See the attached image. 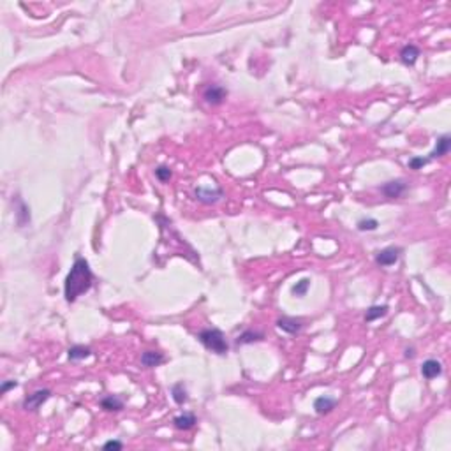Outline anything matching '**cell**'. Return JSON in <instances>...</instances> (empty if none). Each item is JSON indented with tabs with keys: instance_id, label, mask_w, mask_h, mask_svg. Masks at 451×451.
<instances>
[{
	"instance_id": "cell-23",
	"label": "cell",
	"mask_w": 451,
	"mask_h": 451,
	"mask_svg": "<svg viewBox=\"0 0 451 451\" xmlns=\"http://www.w3.org/2000/svg\"><path fill=\"white\" fill-rule=\"evenodd\" d=\"M155 177H157V180L160 182H167L173 177V173H171V170L167 166H159L157 170H155Z\"/></svg>"
},
{
	"instance_id": "cell-9",
	"label": "cell",
	"mask_w": 451,
	"mask_h": 451,
	"mask_svg": "<svg viewBox=\"0 0 451 451\" xmlns=\"http://www.w3.org/2000/svg\"><path fill=\"white\" fill-rule=\"evenodd\" d=\"M421 374L425 379H435V377H439L442 374V365L441 361L434 360V358H430V360L423 361L421 365Z\"/></svg>"
},
{
	"instance_id": "cell-15",
	"label": "cell",
	"mask_w": 451,
	"mask_h": 451,
	"mask_svg": "<svg viewBox=\"0 0 451 451\" xmlns=\"http://www.w3.org/2000/svg\"><path fill=\"white\" fill-rule=\"evenodd\" d=\"M92 354V349L87 346H81V344H78V346H72L69 347L67 351V358L71 361H79V360H85V358H89Z\"/></svg>"
},
{
	"instance_id": "cell-1",
	"label": "cell",
	"mask_w": 451,
	"mask_h": 451,
	"mask_svg": "<svg viewBox=\"0 0 451 451\" xmlns=\"http://www.w3.org/2000/svg\"><path fill=\"white\" fill-rule=\"evenodd\" d=\"M94 282V273L90 270V265L85 258H76L72 268L69 270L66 277V284H64V294H66V301L72 303L78 300L81 294H85L92 288Z\"/></svg>"
},
{
	"instance_id": "cell-24",
	"label": "cell",
	"mask_w": 451,
	"mask_h": 451,
	"mask_svg": "<svg viewBox=\"0 0 451 451\" xmlns=\"http://www.w3.org/2000/svg\"><path fill=\"white\" fill-rule=\"evenodd\" d=\"M429 162H430L429 157H412L409 160V167H411V170H421V167L427 166Z\"/></svg>"
},
{
	"instance_id": "cell-16",
	"label": "cell",
	"mask_w": 451,
	"mask_h": 451,
	"mask_svg": "<svg viewBox=\"0 0 451 451\" xmlns=\"http://www.w3.org/2000/svg\"><path fill=\"white\" fill-rule=\"evenodd\" d=\"M265 339V335H263V331H254V330H245L242 335H240L238 339H236V344L238 346H245V344H254V342H259V340Z\"/></svg>"
},
{
	"instance_id": "cell-5",
	"label": "cell",
	"mask_w": 451,
	"mask_h": 451,
	"mask_svg": "<svg viewBox=\"0 0 451 451\" xmlns=\"http://www.w3.org/2000/svg\"><path fill=\"white\" fill-rule=\"evenodd\" d=\"M407 182L402 180V178H397V180H389L386 182L384 185H381V192L384 194L389 200H395V198H400L402 194H406L407 190Z\"/></svg>"
},
{
	"instance_id": "cell-2",
	"label": "cell",
	"mask_w": 451,
	"mask_h": 451,
	"mask_svg": "<svg viewBox=\"0 0 451 451\" xmlns=\"http://www.w3.org/2000/svg\"><path fill=\"white\" fill-rule=\"evenodd\" d=\"M198 340L203 344L206 349L219 354V356H224L229 351V344L226 340V335L219 328H205V330H201L198 333Z\"/></svg>"
},
{
	"instance_id": "cell-4",
	"label": "cell",
	"mask_w": 451,
	"mask_h": 451,
	"mask_svg": "<svg viewBox=\"0 0 451 451\" xmlns=\"http://www.w3.org/2000/svg\"><path fill=\"white\" fill-rule=\"evenodd\" d=\"M194 196H196V200L201 201V203L213 205L219 200H222L224 190L219 189V187H217V189H212V187H198V189L194 190Z\"/></svg>"
},
{
	"instance_id": "cell-18",
	"label": "cell",
	"mask_w": 451,
	"mask_h": 451,
	"mask_svg": "<svg viewBox=\"0 0 451 451\" xmlns=\"http://www.w3.org/2000/svg\"><path fill=\"white\" fill-rule=\"evenodd\" d=\"M171 395H173V400L178 404V406H183V404L189 400V395H187V388L183 383H177L171 386Z\"/></svg>"
},
{
	"instance_id": "cell-13",
	"label": "cell",
	"mask_w": 451,
	"mask_h": 451,
	"mask_svg": "<svg viewBox=\"0 0 451 451\" xmlns=\"http://www.w3.org/2000/svg\"><path fill=\"white\" fill-rule=\"evenodd\" d=\"M173 423L178 430H190L198 423V418L192 412H183V414L177 416V418L173 419Z\"/></svg>"
},
{
	"instance_id": "cell-20",
	"label": "cell",
	"mask_w": 451,
	"mask_h": 451,
	"mask_svg": "<svg viewBox=\"0 0 451 451\" xmlns=\"http://www.w3.org/2000/svg\"><path fill=\"white\" fill-rule=\"evenodd\" d=\"M308 288H311V278H301L300 282H296V284L291 288V293L294 294V296H305L308 291Z\"/></svg>"
},
{
	"instance_id": "cell-26",
	"label": "cell",
	"mask_w": 451,
	"mask_h": 451,
	"mask_svg": "<svg viewBox=\"0 0 451 451\" xmlns=\"http://www.w3.org/2000/svg\"><path fill=\"white\" fill-rule=\"evenodd\" d=\"M122 448H124V444H122L120 441H108L102 446V449H122Z\"/></svg>"
},
{
	"instance_id": "cell-3",
	"label": "cell",
	"mask_w": 451,
	"mask_h": 451,
	"mask_svg": "<svg viewBox=\"0 0 451 451\" xmlns=\"http://www.w3.org/2000/svg\"><path fill=\"white\" fill-rule=\"evenodd\" d=\"M49 397H51V389H48V388L36 389L32 395H29L25 400H23V409H26V411H37V409L43 406Z\"/></svg>"
},
{
	"instance_id": "cell-19",
	"label": "cell",
	"mask_w": 451,
	"mask_h": 451,
	"mask_svg": "<svg viewBox=\"0 0 451 451\" xmlns=\"http://www.w3.org/2000/svg\"><path fill=\"white\" fill-rule=\"evenodd\" d=\"M101 407L106 409V411H122L124 409V400L118 399V397L115 395H109V397H104V399L101 400Z\"/></svg>"
},
{
	"instance_id": "cell-7",
	"label": "cell",
	"mask_w": 451,
	"mask_h": 451,
	"mask_svg": "<svg viewBox=\"0 0 451 451\" xmlns=\"http://www.w3.org/2000/svg\"><path fill=\"white\" fill-rule=\"evenodd\" d=\"M226 97H228V90L220 85H208L203 92V99L212 106L222 104Z\"/></svg>"
},
{
	"instance_id": "cell-6",
	"label": "cell",
	"mask_w": 451,
	"mask_h": 451,
	"mask_svg": "<svg viewBox=\"0 0 451 451\" xmlns=\"http://www.w3.org/2000/svg\"><path fill=\"white\" fill-rule=\"evenodd\" d=\"M402 248L400 247H386L376 254V263L379 266H391L400 259Z\"/></svg>"
},
{
	"instance_id": "cell-22",
	"label": "cell",
	"mask_w": 451,
	"mask_h": 451,
	"mask_svg": "<svg viewBox=\"0 0 451 451\" xmlns=\"http://www.w3.org/2000/svg\"><path fill=\"white\" fill-rule=\"evenodd\" d=\"M358 229L360 231H376L377 228H379V222H377L376 219H372V217H369V219H361L358 220Z\"/></svg>"
},
{
	"instance_id": "cell-8",
	"label": "cell",
	"mask_w": 451,
	"mask_h": 451,
	"mask_svg": "<svg viewBox=\"0 0 451 451\" xmlns=\"http://www.w3.org/2000/svg\"><path fill=\"white\" fill-rule=\"evenodd\" d=\"M277 328H280L282 331H286V333H289V335H296V333H300L301 328H303V319L282 316L277 319Z\"/></svg>"
},
{
	"instance_id": "cell-14",
	"label": "cell",
	"mask_w": 451,
	"mask_h": 451,
	"mask_svg": "<svg viewBox=\"0 0 451 451\" xmlns=\"http://www.w3.org/2000/svg\"><path fill=\"white\" fill-rule=\"evenodd\" d=\"M164 354L159 351H145L141 354V365L143 367H159L160 363H164Z\"/></svg>"
},
{
	"instance_id": "cell-25",
	"label": "cell",
	"mask_w": 451,
	"mask_h": 451,
	"mask_svg": "<svg viewBox=\"0 0 451 451\" xmlns=\"http://www.w3.org/2000/svg\"><path fill=\"white\" fill-rule=\"evenodd\" d=\"M16 386H18V381H4L2 386H0V393H2V395H6L9 389L16 388Z\"/></svg>"
},
{
	"instance_id": "cell-27",
	"label": "cell",
	"mask_w": 451,
	"mask_h": 451,
	"mask_svg": "<svg viewBox=\"0 0 451 451\" xmlns=\"http://www.w3.org/2000/svg\"><path fill=\"white\" fill-rule=\"evenodd\" d=\"M406 358H414V349H406Z\"/></svg>"
},
{
	"instance_id": "cell-21",
	"label": "cell",
	"mask_w": 451,
	"mask_h": 451,
	"mask_svg": "<svg viewBox=\"0 0 451 451\" xmlns=\"http://www.w3.org/2000/svg\"><path fill=\"white\" fill-rule=\"evenodd\" d=\"M18 205H20V208H18V212H16L18 224H20V226H25L26 222H30V210H29V206L23 203L21 200L18 201Z\"/></svg>"
},
{
	"instance_id": "cell-12",
	"label": "cell",
	"mask_w": 451,
	"mask_h": 451,
	"mask_svg": "<svg viewBox=\"0 0 451 451\" xmlns=\"http://www.w3.org/2000/svg\"><path fill=\"white\" fill-rule=\"evenodd\" d=\"M335 406H337V399H331V397H317L314 400V409L317 414H326V412L333 411Z\"/></svg>"
},
{
	"instance_id": "cell-11",
	"label": "cell",
	"mask_w": 451,
	"mask_h": 451,
	"mask_svg": "<svg viewBox=\"0 0 451 451\" xmlns=\"http://www.w3.org/2000/svg\"><path fill=\"white\" fill-rule=\"evenodd\" d=\"M451 148V136L449 134H444L441 136L437 139V143H435V148L432 150L430 157L429 159H435V157H444V155H448Z\"/></svg>"
},
{
	"instance_id": "cell-17",
	"label": "cell",
	"mask_w": 451,
	"mask_h": 451,
	"mask_svg": "<svg viewBox=\"0 0 451 451\" xmlns=\"http://www.w3.org/2000/svg\"><path fill=\"white\" fill-rule=\"evenodd\" d=\"M388 314V305H372L370 308H367L365 314V321L367 323H372V321H377L381 317H384Z\"/></svg>"
},
{
	"instance_id": "cell-10",
	"label": "cell",
	"mask_w": 451,
	"mask_h": 451,
	"mask_svg": "<svg viewBox=\"0 0 451 451\" xmlns=\"http://www.w3.org/2000/svg\"><path fill=\"white\" fill-rule=\"evenodd\" d=\"M419 53L421 51H419V48L416 44H407L404 46L402 51H400V60H402L404 66H414Z\"/></svg>"
}]
</instances>
